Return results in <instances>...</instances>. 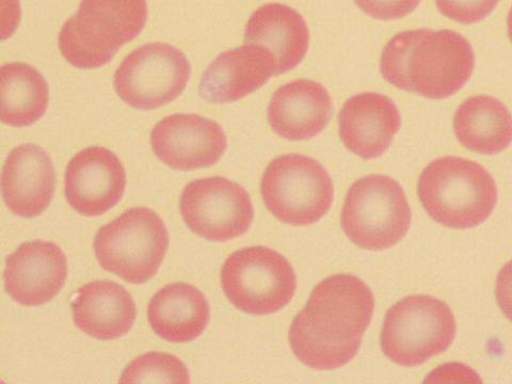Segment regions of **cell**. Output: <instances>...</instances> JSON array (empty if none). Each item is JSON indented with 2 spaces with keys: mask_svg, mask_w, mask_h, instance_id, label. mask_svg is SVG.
<instances>
[{
  "mask_svg": "<svg viewBox=\"0 0 512 384\" xmlns=\"http://www.w3.org/2000/svg\"><path fill=\"white\" fill-rule=\"evenodd\" d=\"M169 248L166 224L147 207H135L106 224L94 239L96 260L126 282L150 281Z\"/></svg>",
  "mask_w": 512,
  "mask_h": 384,
  "instance_id": "5",
  "label": "cell"
},
{
  "mask_svg": "<svg viewBox=\"0 0 512 384\" xmlns=\"http://www.w3.org/2000/svg\"><path fill=\"white\" fill-rule=\"evenodd\" d=\"M50 102L45 78L29 64L15 62L2 69V121L25 127L38 122Z\"/></svg>",
  "mask_w": 512,
  "mask_h": 384,
  "instance_id": "23",
  "label": "cell"
},
{
  "mask_svg": "<svg viewBox=\"0 0 512 384\" xmlns=\"http://www.w3.org/2000/svg\"><path fill=\"white\" fill-rule=\"evenodd\" d=\"M339 120L344 146L365 160L386 153L402 125L394 102L373 92L352 96L342 108Z\"/></svg>",
  "mask_w": 512,
  "mask_h": 384,
  "instance_id": "17",
  "label": "cell"
},
{
  "mask_svg": "<svg viewBox=\"0 0 512 384\" xmlns=\"http://www.w3.org/2000/svg\"><path fill=\"white\" fill-rule=\"evenodd\" d=\"M66 254L54 243H25L8 256L5 288L11 298L26 307H37L54 299L66 284Z\"/></svg>",
  "mask_w": 512,
  "mask_h": 384,
  "instance_id": "14",
  "label": "cell"
},
{
  "mask_svg": "<svg viewBox=\"0 0 512 384\" xmlns=\"http://www.w3.org/2000/svg\"><path fill=\"white\" fill-rule=\"evenodd\" d=\"M422 0H355L356 5L367 15L381 21L406 18L421 4Z\"/></svg>",
  "mask_w": 512,
  "mask_h": 384,
  "instance_id": "26",
  "label": "cell"
},
{
  "mask_svg": "<svg viewBox=\"0 0 512 384\" xmlns=\"http://www.w3.org/2000/svg\"><path fill=\"white\" fill-rule=\"evenodd\" d=\"M418 195L427 214L451 229L483 224L499 196L492 175L483 166L455 156L438 158L423 170Z\"/></svg>",
  "mask_w": 512,
  "mask_h": 384,
  "instance_id": "3",
  "label": "cell"
},
{
  "mask_svg": "<svg viewBox=\"0 0 512 384\" xmlns=\"http://www.w3.org/2000/svg\"><path fill=\"white\" fill-rule=\"evenodd\" d=\"M455 134L470 151L495 155L512 142V116L500 100L487 95L468 99L456 111Z\"/></svg>",
  "mask_w": 512,
  "mask_h": 384,
  "instance_id": "22",
  "label": "cell"
},
{
  "mask_svg": "<svg viewBox=\"0 0 512 384\" xmlns=\"http://www.w3.org/2000/svg\"><path fill=\"white\" fill-rule=\"evenodd\" d=\"M76 326L92 338L117 340L133 328L136 303L125 288L98 280L80 287L72 303Z\"/></svg>",
  "mask_w": 512,
  "mask_h": 384,
  "instance_id": "19",
  "label": "cell"
},
{
  "mask_svg": "<svg viewBox=\"0 0 512 384\" xmlns=\"http://www.w3.org/2000/svg\"><path fill=\"white\" fill-rule=\"evenodd\" d=\"M261 192L267 210L291 226H310L330 210L334 186L317 160L298 154L282 155L269 163Z\"/></svg>",
  "mask_w": 512,
  "mask_h": 384,
  "instance_id": "8",
  "label": "cell"
},
{
  "mask_svg": "<svg viewBox=\"0 0 512 384\" xmlns=\"http://www.w3.org/2000/svg\"><path fill=\"white\" fill-rule=\"evenodd\" d=\"M500 0H436L439 11L457 23L476 24L487 18Z\"/></svg>",
  "mask_w": 512,
  "mask_h": 384,
  "instance_id": "25",
  "label": "cell"
},
{
  "mask_svg": "<svg viewBox=\"0 0 512 384\" xmlns=\"http://www.w3.org/2000/svg\"><path fill=\"white\" fill-rule=\"evenodd\" d=\"M276 57L265 47L246 44L219 55L204 72L199 92L211 104H228L258 91L277 75Z\"/></svg>",
  "mask_w": 512,
  "mask_h": 384,
  "instance_id": "15",
  "label": "cell"
},
{
  "mask_svg": "<svg viewBox=\"0 0 512 384\" xmlns=\"http://www.w3.org/2000/svg\"><path fill=\"white\" fill-rule=\"evenodd\" d=\"M181 214L190 231L200 237L211 242H228L249 231L254 208L243 186L215 176L185 187Z\"/></svg>",
  "mask_w": 512,
  "mask_h": 384,
  "instance_id": "11",
  "label": "cell"
},
{
  "mask_svg": "<svg viewBox=\"0 0 512 384\" xmlns=\"http://www.w3.org/2000/svg\"><path fill=\"white\" fill-rule=\"evenodd\" d=\"M411 220L403 187L382 174L367 175L350 187L341 216L351 242L372 251L397 245L407 235Z\"/></svg>",
  "mask_w": 512,
  "mask_h": 384,
  "instance_id": "7",
  "label": "cell"
},
{
  "mask_svg": "<svg viewBox=\"0 0 512 384\" xmlns=\"http://www.w3.org/2000/svg\"><path fill=\"white\" fill-rule=\"evenodd\" d=\"M245 43L265 47L276 57L277 75L296 69L306 57L310 31L302 15L282 4L256 10L247 24Z\"/></svg>",
  "mask_w": 512,
  "mask_h": 384,
  "instance_id": "20",
  "label": "cell"
},
{
  "mask_svg": "<svg viewBox=\"0 0 512 384\" xmlns=\"http://www.w3.org/2000/svg\"><path fill=\"white\" fill-rule=\"evenodd\" d=\"M457 333L447 304L428 295H412L388 311L381 331V348L392 362L412 367L443 354Z\"/></svg>",
  "mask_w": 512,
  "mask_h": 384,
  "instance_id": "6",
  "label": "cell"
},
{
  "mask_svg": "<svg viewBox=\"0 0 512 384\" xmlns=\"http://www.w3.org/2000/svg\"><path fill=\"white\" fill-rule=\"evenodd\" d=\"M151 328L171 343L195 341L211 319L210 304L197 287L173 283L158 291L148 308Z\"/></svg>",
  "mask_w": 512,
  "mask_h": 384,
  "instance_id": "21",
  "label": "cell"
},
{
  "mask_svg": "<svg viewBox=\"0 0 512 384\" xmlns=\"http://www.w3.org/2000/svg\"><path fill=\"white\" fill-rule=\"evenodd\" d=\"M189 372L178 358L162 352L143 355L125 368L120 383H188Z\"/></svg>",
  "mask_w": 512,
  "mask_h": 384,
  "instance_id": "24",
  "label": "cell"
},
{
  "mask_svg": "<svg viewBox=\"0 0 512 384\" xmlns=\"http://www.w3.org/2000/svg\"><path fill=\"white\" fill-rule=\"evenodd\" d=\"M221 286L235 308L248 314H274L297 290L295 270L284 256L255 246L231 254L221 269Z\"/></svg>",
  "mask_w": 512,
  "mask_h": 384,
  "instance_id": "9",
  "label": "cell"
},
{
  "mask_svg": "<svg viewBox=\"0 0 512 384\" xmlns=\"http://www.w3.org/2000/svg\"><path fill=\"white\" fill-rule=\"evenodd\" d=\"M332 110L331 96L323 85L299 79L272 95L268 122L271 130L284 139L310 140L325 130Z\"/></svg>",
  "mask_w": 512,
  "mask_h": 384,
  "instance_id": "18",
  "label": "cell"
},
{
  "mask_svg": "<svg viewBox=\"0 0 512 384\" xmlns=\"http://www.w3.org/2000/svg\"><path fill=\"white\" fill-rule=\"evenodd\" d=\"M147 19V0H82L60 31V52L78 69L104 67L140 35Z\"/></svg>",
  "mask_w": 512,
  "mask_h": 384,
  "instance_id": "4",
  "label": "cell"
},
{
  "mask_svg": "<svg viewBox=\"0 0 512 384\" xmlns=\"http://www.w3.org/2000/svg\"><path fill=\"white\" fill-rule=\"evenodd\" d=\"M154 154L174 170L192 171L217 164L228 138L213 120L198 115H173L158 122L151 133Z\"/></svg>",
  "mask_w": 512,
  "mask_h": 384,
  "instance_id": "12",
  "label": "cell"
},
{
  "mask_svg": "<svg viewBox=\"0 0 512 384\" xmlns=\"http://www.w3.org/2000/svg\"><path fill=\"white\" fill-rule=\"evenodd\" d=\"M495 294L501 311L512 323V261L499 272Z\"/></svg>",
  "mask_w": 512,
  "mask_h": 384,
  "instance_id": "27",
  "label": "cell"
},
{
  "mask_svg": "<svg viewBox=\"0 0 512 384\" xmlns=\"http://www.w3.org/2000/svg\"><path fill=\"white\" fill-rule=\"evenodd\" d=\"M508 36L512 42V7L510 8L508 19H507Z\"/></svg>",
  "mask_w": 512,
  "mask_h": 384,
  "instance_id": "28",
  "label": "cell"
},
{
  "mask_svg": "<svg viewBox=\"0 0 512 384\" xmlns=\"http://www.w3.org/2000/svg\"><path fill=\"white\" fill-rule=\"evenodd\" d=\"M474 67L469 41L448 29L400 32L384 47L380 61L387 82L430 100L451 98L469 82Z\"/></svg>",
  "mask_w": 512,
  "mask_h": 384,
  "instance_id": "2",
  "label": "cell"
},
{
  "mask_svg": "<svg viewBox=\"0 0 512 384\" xmlns=\"http://www.w3.org/2000/svg\"><path fill=\"white\" fill-rule=\"evenodd\" d=\"M191 74L186 56L168 44L141 46L127 56L115 74L119 98L141 110L165 106L185 91Z\"/></svg>",
  "mask_w": 512,
  "mask_h": 384,
  "instance_id": "10",
  "label": "cell"
},
{
  "mask_svg": "<svg viewBox=\"0 0 512 384\" xmlns=\"http://www.w3.org/2000/svg\"><path fill=\"white\" fill-rule=\"evenodd\" d=\"M126 172L115 153L92 147L75 155L67 167L66 197L86 217L101 216L122 199Z\"/></svg>",
  "mask_w": 512,
  "mask_h": 384,
  "instance_id": "13",
  "label": "cell"
},
{
  "mask_svg": "<svg viewBox=\"0 0 512 384\" xmlns=\"http://www.w3.org/2000/svg\"><path fill=\"white\" fill-rule=\"evenodd\" d=\"M375 299L361 279L335 275L318 283L294 318L288 342L296 358L316 371H332L358 355Z\"/></svg>",
  "mask_w": 512,
  "mask_h": 384,
  "instance_id": "1",
  "label": "cell"
},
{
  "mask_svg": "<svg viewBox=\"0 0 512 384\" xmlns=\"http://www.w3.org/2000/svg\"><path fill=\"white\" fill-rule=\"evenodd\" d=\"M3 197L16 216L34 218L50 206L56 187L52 159L37 144H22L7 157L3 169Z\"/></svg>",
  "mask_w": 512,
  "mask_h": 384,
  "instance_id": "16",
  "label": "cell"
}]
</instances>
